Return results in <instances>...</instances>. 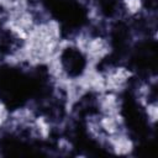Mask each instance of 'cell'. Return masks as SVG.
Segmentation results:
<instances>
[{"instance_id": "7a4b0ae2", "label": "cell", "mask_w": 158, "mask_h": 158, "mask_svg": "<svg viewBox=\"0 0 158 158\" xmlns=\"http://www.w3.org/2000/svg\"><path fill=\"white\" fill-rule=\"evenodd\" d=\"M146 112H147L148 120L152 123H156V121H157V104L148 101L146 104Z\"/></svg>"}, {"instance_id": "6da1fadb", "label": "cell", "mask_w": 158, "mask_h": 158, "mask_svg": "<svg viewBox=\"0 0 158 158\" xmlns=\"http://www.w3.org/2000/svg\"><path fill=\"white\" fill-rule=\"evenodd\" d=\"M122 4L127 14L131 16L137 15L142 10V0H123Z\"/></svg>"}]
</instances>
